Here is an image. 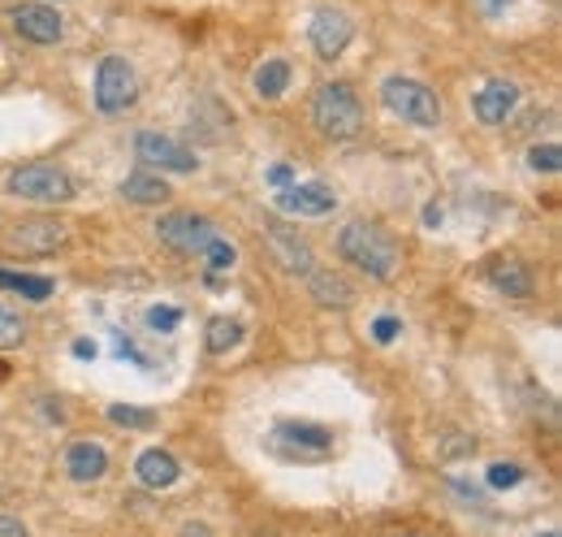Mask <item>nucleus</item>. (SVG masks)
I'll return each instance as SVG.
<instances>
[{
  "label": "nucleus",
  "instance_id": "nucleus-1",
  "mask_svg": "<svg viewBox=\"0 0 562 537\" xmlns=\"http://www.w3.org/2000/svg\"><path fill=\"white\" fill-rule=\"evenodd\" d=\"M337 256L346 265H355L359 273H368L372 282H389L398 273V265H403L398 243L381 226H372V221H350L337 234Z\"/></svg>",
  "mask_w": 562,
  "mask_h": 537
},
{
  "label": "nucleus",
  "instance_id": "nucleus-2",
  "mask_svg": "<svg viewBox=\"0 0 562 537\" xmlns=\"http://www.w3.org/2000/svg\"><path fill=\"white\" fill-rule=\"evenodd\" d=\"M311 122L329 139H355L363 130V104L350 82H324L311 100Z\"/></svg>",
  "mask_w": 562,
  "mask_h": 537
},
{
  "label": "nucleus",
  "instance_id": "nucleus-3",
  "mask_svg": "<svg viewBox=\"0 0 562 537\" xmlns=\"http://www.w3.org/2000/svg\"><path fill=\"white\" fill-rule=\"evenodd\" d=\"M381 100H385V108H389L394 117H403V122H411V126L433 130V126L442 122L437 91H429V87L416 82V78H403V74L385 78V82H381Z\"/></svg>",
  "mask_w": 562,
  "mask_h": 537
},
{
  "label": "nucleus",
  "instance_id": "nucleus-4",
  "mask_svg": "<svg viewBox=\"0 0 562 537\" xmlns=\"http://www.w3.org/2000/svg\"><path fill=\"white\" fill-rule=\"evenodd\" d=\"M9 195L30 200V204H65V200H74V182L65 169L30 161V165H17L9 174Z\"/></svg>",
  "mask_w": 562,
  "mask_h": 537
},
{
  "label": "nucleus",
  "instance_id": "nucleus-5",
  "mask_svg": "<svg viewBox=\"0 0 562 537\" xmlns=\"http://www.w3.org/2000/svg\"><path fill=\"white\" fill-rule=\"evenodd\" d=\"M139 100V74L126 56H104L95 69V108L100 113H126Z\"/></svg>",
  "mask_w": 562,
  "mask_h": 537
},
{
  "label": "nucleus",
  "instance_id": "nucleus-6",
  "mask_svg": "<svg viewBox=\"0 0 562 537\" xmlns=\"http://www.w3.org/2000/svg\"><path fill=\"white\" fill-rule=\"evenodd\" d=\"M135 156H139L148 169H165V174H191V169H200L195 152H191L187 143L169 139V135H161V130H143V135L135 139Z\"/></svg>",
  "mask_w": 562,
  "mask_h": 537
},
{
  "label": "nucleus",
  "instance_id": "nucleus-7",
  "mask_svg": "<svg viewBox=\"0 0 562 537\" xmlns=\"http://www.w3.org/2000/svg\"><path fill=\"white\" fill-rule=\"evenodd\" d=\"M307 39H311L320 61H337L355 39V22L342 9H316L307 22Z\"/></svg>",
  "mask_w": 562,
  "mask_h": 537
},
{
  "label": "nucleus",
  "instance_id": "nucleus-8",
  "mask_svg": "<svg viewBox=\"0 0 562 537\" xmlns=\"http://www.w3.org/2000/svg\"><path fill=\"white\" fill-rule=\"evenodd\" d=\"M65 239H69V226L65 221L35 217V221H17L4 243H9V252H22V256H48V252L65 247Z\"/></svg>",
  "mask_w": 562,
  "mask_h": 537
},
{
  "label": "nucleus",
  "instance_id": "nucleus-9",
  "mask_svg": "<svg viewBox=\"0 0 562 537\" xmlns=\"http://www.w3.org/2000/svg\"><path fill=\"white\" fill-rule=\"evenodd\" d=\"M156 230L169 247H178L187 256H204V247L217 239V226L208 217H195V213H169V217H161Z\"/></svg>",
  "mask_w": 562,
  "mask_h": 537
},
{
  "label": "nucleus",
  "instance_id": "nucleus-10",
  "mask_svg": "<svg viewBox=\"0 0 562 537\" xmlns=\"http://www.w3.org/2000/svg\"><path fill=\"white\" fill-rule=\"evenodd\" d=\"M273 204L285 217H324L337 208V195L324 182H290V187H281Z\"/></svg>",
  "mask_w": 562,
  "mask_h": 537
},
{
  "label": "nucleus",
  "instance_id": "nucleus-11",
  "mask_svg": "<svg viewBox=\"0 0 562 537\" xmlns=\"http://www.w3.org/2000/svg\"><path fill=\"white\" fill-rule=\"evenodd\" d=\"M9 22H13V30H17L22 39H30V43H56V39L65 35V17H61L52 4H39V0L17 4V9L9 13Z\"/></svg>",
  "mask_w": 562,
  "mask_h": 537
},
{
  "label": "nucleus",
  "instance_id": "nucleus-12",
  "mask_svg": "<svg viewBox=\"0 0 562 537\" xmlns=\"http://www.w3.org/2000/svg\"><path fill=\"white\" fill-rule=\"evenodd\" d=\"M515 104H520V87L507 82V78L485 82V87L476 91V100H472V108H476V117H481L485 126H502V122L515 113Z\"/></svg>",
  "mask_w": 562,
  "mask_h": 537
},
{
  "label": "nucleus",
  "instance_id": "nucleus-13",
  "mask_svg": "<svg viewBox=\"0 0 562 537\" xmlns=\"http://www.w3.org/2000/svg\"><path fill=\"white\" fill-rule=\"evenodd\" d=\"M135 477H139V486H148V490H169V486H178L182 464H178L169 451L152 447V451H143V456L135 460Z\"/></svg>",
  "mask_w": 562,
  "mask_h": 537
},
{
  "label": "nucleus",
  "instance_id": "nucleus-14",
  "mask_svg": "<svg viewBox=\"0 0 562 537\" xmlns=\"http://www.w3.org/2000/svg\"><path fill=\"white\" fill-rule=\"evenodd\" d=\"M65 473L74 477V482H100L104 473H108V456H104V447L100 443H74L69 451H65Z\"/></svg>",
  "mask_w": 562,
  "mask_h": 537
},
{
  "label": "nucleus",
  "instance_id": "nucleus-15",
  "mask_svg": "<svg viewBox=\"0 0 562 537\" xmlns=\"http://www.w3.org/2000/svg\"><path fill=\"white\" fill-rule=\"evenodd\" d=\"M489 282L507 295V299H528L533 295V273L524 260H494L489 265Z\"/></svg>",
  "mask_w": 562,
  "mask_h": 537
},
{
  "label": "nucleus",
  "instance_id": "nucleus-16",
  "mask_svg": "<svg viewBox=\"0 0 562 537\" xmlns=\"http://www.w3.org/2000/svg\"><path fill=\"white\" fill-rule=\"evenodd\" d=\"M269 243H273V252H278L281 265H285L290 273H311V269H316V256H311V247H307L303 239L285 234L281 226H273V230H269Z\"/></svg>",
  "mask_w": 562,
  "mask_h": 537
},
{
  "label": "nucleus",
  "instance_id": "nucleus-17",
  "mask_svg": "<svg viewBox=\"0 0 562 537\" xmlns=\"http://www.w3.org/2000/svg\"><path fill=\"white\" fill-rule=\"evenodd\" d=\"M307 286H311V295H316L320 304H329V308H346V304L355 299V291L346 286V278L333 273V269H311V273H307Z\"/></svg>",
  "mask_w": 562,
  "mask_h": 537
},
{
  "label": "nucleus",
  "instance_id": "nucleus-18",
  "mask_svg": "<svg viewBox=\"0 0 562 537\" xmlns=\"http://www.w3.org/2000/svg\"><path fill=\"white\" fill-rule=\"evenodd\" d=\"M122 195H126L130 204H165L174 191H169V182H165V178H156V174L139 169V174H130V178L122 182Z\"/></svg>",
  "mask_w": 562,
  "mask_h": 537
},
{
  "label": "nucleus",
  "instance_id": "nucleus-19",
  "mask_svg": "<svg viewBox=\"0 0 562 537\" xmlns=\"http://www.w3.org/2000/svg\"><path fill=\"white\" fill-rule=\"evenodd\" d=\"M278 438L281 443H294V447H311V451H329L333 447V434L324 425H298V421H281Z\"/></svg>",
  "mask_w": 562,
  "mask_h": 537
},
{
  "label": "nucleus",
  "instance_id": "nucleus-20",
  "mask_svg": "<svg viewBox=\"0 0 562 537\" xmlns=\"http://www.w3.org/2000/svg\"><path fill=\"white\" fill-rule=\"evenodd\" d=\"M239 343H243V325H239L234 317H213V321H208L204 347H208L213 356H226V351H234Z\"/></svg>",
  "mask_w": 562,
  "mask_h": 537
},
{
  "label": "nucleus",
  "instance_id": "nucleus-21",
  "mask_svg": "<svg viewBox=\"0 0 562 537\" xmlns=\"http://www.w3.org/2000/svg\"><path fill=\"white\" fill-rule=\"evenodd\" d=\"M285 87H290V61H265L260 69H256V95H265V100H278L285 95Z\"/></svg>",
  "mask_w": 562,
  "mask_h": 537
},
{
  "label": "nucleus",
  "instance_id": "nucleus-22",
  "mask_svg": "<svg viewBox=\"0 0 562 537\" xmlns=\"http://www.w3.org/2000/svg\"><path fill=\"white\" fill-rule=\"evenodd\" d=\"M0 286H9V291H17V295H26V299H35V304H43V299L52 295V278H30V273H9V269H0Z\"/></svg>",
  "mask_w": 562,
  "mask_h": 537
},
{
  "label": "nucleus",
  "instance_id": "nucleus-23",
  "mask_svg": "<svg viewBox=\"0 0 562 537\" xmlns=\"http://www.w3.org/2000/svg\"><path fill=\"white\" fill-rule=\"evenodd\" d=\"M108 421H113V425H126V430H152V425H156V412L130 408V404H113V408H108Z\"/></svg>",
  "mask_w": 562,
  "mask_h": 537
},
{
  "label": "nucleus",
  "instance_id": "nucleus-24",
  "mask_svg": "<svg viewBox=\"0 0 562 537\" xmlns=\"http://www.w3.org/2000/svg\"><path fill=\"white\" fill-rule=\"evenodd\" d=\"M22 338H26V325H22V317H17V312H9V308L0 304V351H13V347H22Z\"/></svg>",
  "mask_w": 562,
  "mask_h": 537
},
{
  "label": "nucleus",
  "instance_id": "nucleus-25",
  "mask_svg": "<svg viewBox=\"0 0 562 537\" xmlns=\"http://www.w3.org/2000/svg\"><path fill=\"white\" fill-rule=\"evenodd\" d=\"M204 260H208V269H213V273H226V269H234L239 252H234V247H230V243H226V239L217 234V239H213V243L204 247Z\"/></svg>",
  "mask_w": 562,
  "mask_h": 537
},
{
  "label": "nucleus",
  "instance_id": "nucleus-26",
  "mask_svg": "<svg viewBox=\"0 0 562 537\" xmlns=\"http://www.w3.org/2000/svg\"><path fill=\"white\" fill-rule=\"evenodd\" d=\"M528 165H533L537 174H559L562 148H559V143H537V148L528 152Z\"/></svg>",
  "mask_w": 562,
  "mask_h": 537
},
{
  "label": "nucleus",
  "instance_id": "nucleus-27",
  "mask_svg": "<svg viewBox=\"0 0 562 537\" xmlns=\"http://www.w3.org/2000/svg\"><path fill=\"white\" fill-rule=\"evenodd\" d=\"M524 482V469L520 464H494L489 469V486L494 490H511V486H520Z\"/></svg>",
  "mask_w": 562,
  "mask_h": 537
},
{
  "label": "nucleus",
  "instance_id": "nucleus-28",
  "mask_svg": "<svg viewBox=\"0 0 562 537\" xmlns=\"http://www.w3.org/2000/svg\"><path fill=\"white\" fill-rule=\"evenodd\" d=\"M148 325H152L156 334H169V330L182 325V312H178V308H148Z\"/></svg>",
  "mask_w": 562,
  "mask_h": 537
},
{
  "label": "nucleus",
  "instance_id": "nucleus-29",
  "mask_svg": "<svg viewBox=\"0 0 562 537\" xmlns=\"http://www.w3.org/2000/svg\"><path fill=\"white\" fill-rule=\"evenodd\" d=\"M398 330H403V325H398V317H376L372 338H376V343H394V338H398Z\"/></svg>",
  "mask_w": 562,
  "mask_h": 537
},
{
  "label": "nucleus",
  "instance_id": "nucleus-30",
  "mask_svg": "<svg viewBox=\"0 0 562 537\" xmlns=\"http://www.w3.org/2000/svg\"><path fill=\"white\" fill-rule=\"evenodd\" d=\"M269 182H273V187H290V182H294V169H290V165H273V169H269Z\"/></svg>",
  "mask_w": 562,
  "mask_h": 537
},
{
  "label": "nucleus",
  "instance_id": "nucleus-31",
  "mask_svg": "<svg viewBox=\"0 0 562 537\" xmlns=\"http://www.w3.org/2000/svg\"><path fill=\"white\" fill-rule=\"evenodd\" d=\"M0 537H26V525L17 516H0Z\"/></svg>",
  "mask_w": 562,
  "mask_h": 537
},
{
  "label": "nucleus",
  "instance_id": "nucleus-32",
  "mask_svg": "<svg viewBox=\"0 0 562 537\" xmlns=\"http://www.w3.org/2000/svg\"><path fill=\"white\" fill-rule=\"evenodd\" d=\"M178 537H217V534H213L208 525H182V534Z\"/></svg>",
  "mask_w": 562,
  "mask_h": 537
},
{
  "label": "nucleus",
  "instance_id": "nucleus-33",
  "mask_svg": "<svg viewBox=\"0 0 562 537\" xmlns=\"http://www.w3.org/2000/svg\"><path fill=\"white\" fill-rule=\"evenodd\" d=\"M74 356H78V360H91V356H95V343H87V338L74 343Z\"/></svg>",
  "mask_w": 562,
  "mask_h": 537
},
{
  "label": "nucleus",
  "instance_id": "nucleus-34",
  "mask_svg": "<svg viewBox=\"0 0 562 537\" xmlns=\"http://www.w3.org/2000/svg\"><path fill=\"white\" fill-rule=\"evenodd\" d=\"M502 4H507V0H485V9H489V13H498Z\"/></svg>",
  "mask_w": 562,
  "mask_h": 537
},
{
  "label": "nucleus",
  "instance_id": "nucleus-35",
  "mask_svg": "<svg viewBox=\"0 0 562 537\" xmlns=\"http://www.w3.org/2000/svg\"><path fill=\"white\" fill-rule=\"evenodd\" d=\"M537 537H559V534H537Z\"/></svg>",
  "mask_w": 562,
  "mask_h": 537
}]
</instances>
